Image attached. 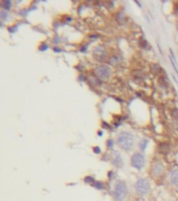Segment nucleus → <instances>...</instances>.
Masks as SVG:
<instances>
[{
  "mask_svg": "<svg viewBox=\"0 0 178 201\" xmlns=\"http://www.w3.org/2000/svg\"><path fill=\"white\" fill-rule=\"evenodd\" d=\"M117 143L118 146L124 150H130L133 146V136L129 132H120L117 137Z\"/></svg>",
  "mask_w": 178,
  "mask_h": 201,
  "instance_id": "nucleus-1",
  "label": "nucleus"
},
{
  "mask_svg": "<svg viewBox=\"0 0 178 201\" xmlns=\"http://www.w3.org/2000/svg\"><path fill=\"white\" fill-rule=\"evenodd\" d=\"M128 190H127V186L124 181H116L115 186H114V190H113V196L117 201H123L125 197L127 196Z\"/></svg>",
  "mask_w": 178,
  "mask_h": 201,
  "instance_id": "nucleus-2",
  "label": "nucleus"
},
{
  "mask_svg": "<svg viewBox=\"0 0 178 201\" xmlns=\"http://www.w3.org/2000/svg\"><path fill=\"white\" fill-rule=\"evenodd\" d=\"M150 182L146 178L138 179L135 183V191L139 196H146L150 192Z\"/></svg>",
  "mask_w": 178,
  "mask_h": 201,
  "instance_id": "nucleus-3",
  "label": "nucleus"
},
{
  "mask_svg": "<svg viewBox=\"0 0 178 201\" xmlns=\"http://www.w3.org/2000/svg\"><path fill=\"white\" fill-rule=\"evenodd\" d=\"M146 163V159L145 156L141 153H135L133 154L132 157H131V164H132L133 168L137 169V170H141L144 168Z\"/></svg>",
  "mask_w": 178,
  "mask_h": 201,
  "instance_id": "nucleus-4",
  "label": "nucleus"
},
{
  "mask_svg": "<svg viewBox=\"0 0 178 201\" xmlns=\"http://www.w3.org/2000/svg\"><path fill=\"white\" fill-rule=\"evenodd\" d=\"M94 74L101 80H105L110 75V68L106 65H100L94 69Z\"/></svg>",
  "mask_w": 178,
  "mask_h": 201,
  "instance_id": "nucleus-5",
  "label": "nucleus"
},
{
  "mask_svg": "<svg viewBox=\"0 0 178 201\" xmlns=\"http://www.w3.org/2000/svg\"><path fill=\"white\" fill-rule=\"evenodd\" d=\"M93 57L98 61H104V59L106 58V51L102 46H96L93 50Z\"/></svg>",
  "mask_w": 178,
  "mask_h": 201,
  "instance_id": "nucleus-6",
  "label": "nucleus"
},
{
  "mask_svg": "<svg viewBox=\"0 0 178 201\" xmlns=\"http://www.w3.org/2000/svg\"><path fill=\"white\" fill-rule=\"evenodd\" d=\"M170 180H171V183L173 184L174 186L178 188V169H174L173 171L171 172Z\"/></svg>",
  "mask_w": 178,
  "mask_h": 201,
  "instance_id": "nucleus-7",
  "label": "nucleus"
},
{
  "mask_svg": "<svg viewBox=\"0 0 178 201\" xmlns=\"http://www.w3.org/2000/svg\"><path fill=\"white\" fill-rule=\"evenodd\" d=\"M114 163H115V166H117V167H122V164H123V160H122L120 155L118 153L114 154Z\"/></svg>",
  "mask_w": 178,
  "mask_h": 201,
  "instance_id": "nucleus-8",
  "label": "nucleus"
},
{
  "mask_svg": "<svg viewBox=\"0 0 178 201\" xmlns=\"http://www.w3.org/2000/svg\"><path fill=\"white\" fill-rule=\"evenodd\" d=\"M11 5H12V2H11V1H8V0H5V1H3V2L1 3V6L4 8V11L10 10Z\"/></svg>",
  "mask_w": 178,
  "mask_h": 201,
  "instance_id": "nucleus-9",
  "label": "nucleus"
},
{
  "mask_svg": "<svg viewBox=\"0 0 178 201\" xmlns=\"http://www.w3.org/2000/svg\"><path fill=\"white\" fill-rule=\"evenodd\" d=\"M109 62H110L111 64H115L116 62H118V58L116 57V56L115 57H111L110 60H109Z\"/></svg>",
  "mask_w": 178,
  "mask_h": 201,
  "instance_id": "nucleus-10",
  "label": "nucleus"
},
{
  "mask_svg": "<svg viewBox=\"0 0 178 201\" xmlns=\"http://www.w3.org/2000/svg\"><path fill=\"white\" fill-rule=\"evenodd\" d=\"M1 17H2V19H5V17H6V12L5 11L1 12Z\"/></svg>",
  "mask_w": 178,
  "mask_h": 201,
  "instance_id": "nucleus-11",
  "label": "nucleus"
},
{
  "mask_svg": "<svg viewBox=\"0 0 178 201\" xmlns=\"http://www.w3.org/2000/svg\"><path fill=\"white\" fill-rule=\"evenodd\" d=\"M95 184H96V186H96V188H103V184L100 183V182H96V183H95Z\"/></svg>",
  "mask_w": 178,
  "mask_h": 201,
  "instance_id": "nucleus-12",
  "label": "nucleus"
},
{
  "mask_svg": "<svg viewBox=\"0 0 178 201\" xmlns=\"http://www.w3.org/2000/svg\"><path fill=\"white\" fill-rule=\"evenodd\" d=\"M108 147H112V141H108Z\"/></svg>",
  "mask_w": 178,
  "mask_h": 201,
  "instance_id": "nucleus-13",
  "label": "nucleus"
},
{
  "mask_svg": "<svg viewBox=\"0 0 178 201\" xmlns=\"http://www.w3.org/2000/svg\"><path fill=\"white\" fill-rule=\"evenodd\" d=\"M175 11H176V13H178V3H176V5H175Z\"/></svg>",
  "mask_w": 178,
  "mask_h": 201,
  "instance_id": "nucleus-14",
  "label": "nucleus"
},
{
  "mask_svg": "<svg viewBox=\"0 0 178 201\" xmlns=\"http://www.w3.org/2000/svg\"><path fill=\"white\" fill-rule=\"evenodd\" d=\"M94 150H95V151H96V153H98V151H100V150H98V148H95V149H94Z\"/></svg>",
  "mask_w": 178,
  "mask_h": 201,
  "instance_id": "nucleus-15",
  "label": "nucleus"
}]
</instances>
